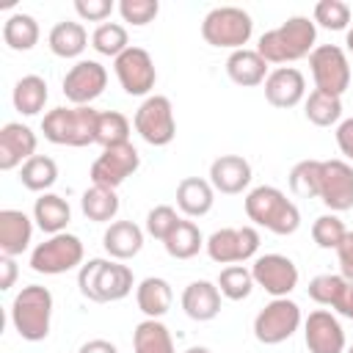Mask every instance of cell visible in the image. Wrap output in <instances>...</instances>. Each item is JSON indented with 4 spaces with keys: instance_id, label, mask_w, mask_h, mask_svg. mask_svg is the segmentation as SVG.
Listing matches in <instances>:
<instances>
[{
    "instance_id": "obj_1",
    "label": "cell",
    "mask_w": 353,
    "mask_h": 353,
    "mask_svg": "<svg viewBox=\"0 0 353 353\" xmlns=\"http://www.w3.org/2000/svg\"><path fill=\"white\" fill-rule=\"evenodd\" d=\"M317 47V25L309 17H290L287 22H281L273 30H265L259 36L256 52L276 66H287L292 61H301L306 55H312V50Z\"/></svg>"
},
{
    "instance_id": "obj_2",
    "label": "cell",
    "mask_w": 353,
    "mask_h": 353,
    "mask_svg": "<svg viewBox=\"0 0 353 353\" xmlns=\"http://www.w3.org/2000/svg\"><path fill=\"white\" fill-rule=\"evenodd\" d=\"M77 287H80V295L91 303H116L132 292L135 276L127 265H121L116 259L97 256V259H88L80 265Z\"/></svg>"
},
{
    "instance_id": "obj_3",
    "label": "cell",
    "mask_w": 353,
    "mask_h": 353,
    "mask_svg": "<svg viewBox=\"0 0 353 353\" xmlns=\"http://www.w3.org/2000/svg\"><path fill=\"white\" fill-rule=\"evenodd\" d=\"M243 204H245V215L254 226H262L279 237L295 234L301 226L298 204L292 199H287V193L273 185H259V188L248 190Z\"/></svg>"
},
{
    "instance_id": "obj_4",
    "label": "cell",
    "mask_w": 353,
    "mask_h": 353,
    "mask_svg": "<svg viewBox=\"0 0 353 353\" xmlns=\"http://www.w3.org/2000/svg\"><path fill=\"white\" fill-rule=\"evenodd\" d=\"M97 121L99 110L91 105H69V108H52L41 119V132L55 146H91L97 143Z\"/></svg>"
},
{
    "instance_id": "obj_5",
    "label": "cell",
    "mask_w": 353,
    "mask_h": 353,
    "mask_svg": "<svg viewBox=\"0 0 353 353\" xmlns=\"http://www.w3.org/2000/svg\"><path fill=\"white\" fill-rule=\"evenodd\" d=\"M11 325L25 342H41L52 325V292L41 284L22 287L11 301Z\"/></svg>"
},
{
    "instance_id": "obj_6",
    "label": "cell",
    "mask_w": 353,
    "mask_h": 353,
    "mask_svg": "<svg viewBox=\"0 0 353 353\" xmlns=\"http://www.w3.org/2000/svg\"><path fill=\"white\" fill-rule=\"evenodd\" d=\"M254 33V19L237 6H218L201 19V39L218 50H243Z\"/></svg>"
},
{
    "instance_id": "obj_7",
    "label": "cell",
    "mask_w": 353,
    "mask_h": 353,
    "mask_svg": "<svg viewBox=\"0 0 353 353\" xmlns=\"http://www.w3.org/2000/svg\"><path fill=\"white\" fill-rule=\"evenodd\" d=\"M83 256H85L83 240L77 234L61 232V234L47 237L30 251V270L44 273V276H61V273L80 268Z\"/></svg>"
},
{
    "instance_id": "obj_8",
    "label": "cell",
    "mask_w": 353,
    "mask_h": 353,
    "mask_svg": "<svg viewBox=\"0 0 353 353\" xmlns=\"http://www.w3.org/2000/svg\"><path fill=\"white\" fill-rule=\"evenodd\" d=\"M301 323L303 314L292 298H273L270 303H265V309L256 312L254 336L262 345H281L301 328Z\"/></svg>"
},
{
    "instance_id": "obj_9",
    "label": "cell",
    "mask_w": 353,
    "mask_h": 353,
    "mask_svg": "<svg viewBox=\"0 0 353 353\" xmlns=\"http://www.w3.org/2000/svg\"><path fill=\"white\" fill-rule=\"evenodd\" d=\"M207 256L218 265H243L248 259H256V251H259V232L256 226H223V229H215L207 243Z\"/></svg>"
},
{
    "instance_id": "obj_10",
    "label": "cell",
    "mask_w": 353,
    "mask_h": 353,
    "mask_svg": "<svg viewBox=\"0 0 353 353\" xmlns=\"http://www.w3.org/2000/svg\"><path fill=\"white\" fill-rule=\"evenodd\" d=\"M309 69L317 91L342 97L350 88V61L336 44H317L309 55Z\"/></svg>"
},
{
    "instance_id": "obj_11",
    "label": "cell",
    "mask_w": 353,
    "mask_h": 353,
    "mask_svg": "<svg viewBox=\"0 0 353 353\" xmlns=\"http://www.w3.org/2000/svg\"><path fill=\"white\" fill-rule=\"evenodd\" d=\"M132 127L149 146H168L176 135V119H174L171 99L163 94L146 97L135 110Z\"/></svg>"
},
{
    "instance_id": "obj_12",
    "label": "cell",
    "mask_w": 353,
    "mask_h": 353,
    "mask_svg": "<svg viewBox=\"0 0 353 353\" xmlns=\"http://www.w3.org/2000/svg\"><path fill=\"white\" fill-rule=\"evenodd\" d=\"M113 72H116V80L124 88V94L152 97V88L157 83V69H154L152 55L143 47H127L113 61Z\"/></svg>"
},
{
    "instance_id": "obj_13",
    "label": "cell",
    "mask_w": 353,
    "mask_h": 353,
    "mask_svg": "<svg viewBox=\"0 0 353 353\" xmlns=\"http://www.w3.org/2000/svg\"><path fill=\"white\" fill-rule=\"evenodd\" d=\"M141 168V154L132 143H119V146H108L102 149V154L91 163V185H102V188H119L124 185L135 171Z\"/></svg>"
},
{
    "instance_id": "obj_14",
    "label": "cell",
    "mask_w": 353,
    "mask_h": 353,
    "mask_svg": "<svg viewBox=\"0 0 353 353\" xmlns=\"http://www.w3.org/2000/svg\"><path fill=\"white\" fill-rule=\"evenodd\" d=\"M254 284L262 287L270 298H290V292L298 287V265L284 254H259L251 265Z\"/></svg>"
},
{
    "instance_id": "obj_15",
    "label": "cell",
    "mask_w": 353,
    "mask_h": 353,
    "mask_svg": "<svg viewBox=\"0 0 353 353\" xmlns=\"http://www.w3.org/2000/svg\"><path fill=\"white\" fill-rule=\"evenodd\" d=\"M317 199L336 215L353 210V165L347 160H339V157L323 160Z\"/></svg>"
},
{
    "instance_id": "obj_16",
    "label": "cell",
    "mask_w": 353,
    "mask_h": 353,
    "mask_svg": "<svg viewBox=\"0 0 353 353\" xmlns=\"http://www.w3.org/2000/svg\"><path fill=\"white\" fill-rule=\"evenodd\" d=\"M63 97L72 105H91L108 85V69L99 61L83 58L63 74Z\"/></svg>"
},
{
    "instance_id": "obj_17",
    "label": "cell",
    "mask_w": 353,
    "mask_h": 353,
    "mask_svg": "<svg viewBox=\"0 0 353 353\" xmlns=\"http://www.w3.org/2000/svg\"><path fill=\"white\" fill-rule=\"evenodd\" d=\"M303 342L309 353H345L347 339L339 317L331 309H314L303 320Z\"/></svg>"
},
{
    "instance_id": "obj_18",
    "label": "cell",
    "mask_w": 353,
    "mask_h": 353,
    "mask_svg": "<svg viewBox=\"0 0 353 353\" xmlns=\"http://www.w3.org/2000/svg\"><path fill=\"white\" fill-rule=\"evenodd\" d=\"M262 85H265V99L279 110H290L306 99V77L295 66L270 69V74Z\"/></svg>"
},
{
    "instance_id": "obj_19",
    "label": "cell",
    "mask_w": 353,
    "mask_h": 353,
    "mask_svg": "<svg viewBox=\"0 0 353 353\" xmlns=\"http://www.w3.org/2000/svg\"><path fill=\"white\" fill-rule=\"evenodd\" d=\"M36 132L22 121H8L0 127V171L22 168L36 154Z\"/></svg>"
},
{
    "instance_id": "obj_20",
    "label": "cell",
    "mask_w": 353,
    "mask_h": 353,
    "mask_svg": "<svg viewBox=\"0 0 353 353\" xmlns=\"http://www.w3.org/2000/svg\"><path fill=\"white\" fill-rule=\"evenodd\" d=\"M251 163L240 154H221L210 163V185L223 196H237L251 185Z\"/></svg>"
},
{
    "instance_id": "obj_21",
    "label": "cell",
    "mask_w": 353,
    "mask_h": 353,
    "mask_svg": "<svg viewBox=\"0 0 353 353\" xmlns=\"http://www.w3.org/2000/svg\"><path fill=\"white\" fill-rule=\"evenodd\" d=\"M221 290L215 281H207V279H199V281H190L185 290H182V312L196 320V323H210L221 314Z\"/></svg>"
},
{
    "instance_id": "obj_22",
    "label": "cell",
    "mask_w": 353,
    "mask_h": 353,
    "mask_svg": "<svg viewBox=\"0 0 353 353\" xmlns=\"http://www.w3.org/2000/svg\"><path fill=\"white\" fill-rule=\"evenodd\" d=\"M143 234L146 232L132 221H113V223H108V229L102 234V248L110 259L124 262V259H132L141 254Z\"/></svg>"
},
{
    "instance_id": "obj_23",
    "label": "cell",
    "mask_w": 353,
    "mask_h": 353,
    "mask_svg": "<svg viewBox=\"0 0 353 353\" xmlns=\"http://www.w3.org/2000/svg\"><path fill=\"white\" fill-rule=\"evenodd\" d=\"M226 74L234 85H243V88H254V85H262L270 74V63L256 52V50H234L229 52L226 58Z\"/></svg>"
},
{
    "instance_id": "obj_24",
    "label": "cell",
    "mask_w": 353,
    "mask_h": 353,
    "mask_svg": "<svg viewBox=\"0 0 353 353\" xmlns=\"http://www.w3.org/2000/svg\"><path fill=\"white\" fill-rule=\"evenodd\" d=\"M33 240V218L22 210H0V254L19 256L30 248Z\"/></svg>"
},
{
    "instance_id": "obj_25",
    "label": "cell",
    "mask_w": 353,
    "mask_h": 353,
    "mask_svg": "<svg viewBox=\"0 0 353 353\" xmlns=\"http://www.w3.org/2000/svg\"><path fill=\"white\" fill-rule=\"evenodd\" d=\"M212 204H215V188L210 185V179L185 176L176 185V207L185 218H201L212 210Z\"/></svg>"
},
{
    "instance_id": "obj_26",
    "label": "cell",
    "mask_w": 353,
    "mask_h": 353,
    "mask_svg": "<svg viewBox=\"0 0 353 353\" xmlns=\"http://www.w3.org/2000/svg\"><path fill=\"white\" fill-rule=\"evenodd\" d=\"M135 303L138 309L149 317V320H160L163 314H168L171 303H174V290L165 279L160 276H146L143 281H138L135 287Z\"/></svg>"
},
{
    "instance_id": "obj_27",
    "label": "cell",
    "mask_w": 353,
    "mask_h": 353,
    "mask_svg": "<svg viewBox=\"0 0 353 353\" xmlns=\"http://www.w3.org/2000/svg\"><path fill=\"white\" fill-rule=\"evenodd\" d=\"M33 221L44 234H61L72 221V207L58 193H41L33 204Z\"/></svg>"
},
{
    "instance_id": "obj_28",
    "label": "cell",
    "mask_w": 353,
    "mask_h": 353,
    "mask_svg": "<svg viewBox=\"0 0 353 353\" xmlns=\"http://www.w3.org/2000/svg\"><path fill=\"white\" fill-rule=\"evenodd\" d=\"M47 44H50V52L58 55V58H80L83 50L88 47V33L80 22L63 19L58 25H52V30L47 36Z\"/></svg>"
},
{
    "instance_id": "obj_29",
    "label": "cell",
    "mask_w": 353,
    "mask_h": 353,
    "mask_svg": "<svg viewBox=\"0 0 353 353\" xmlns=\"http://www.w3.org/2000/svg\"><path fill=\"white\" fill-rule=\"evenodd\" d=\"M119 207H121V201H119V196H116L113 188L91 185L80 196V210L94 223H113V218L119 215Z\"/></svg>"
},
{
    "instance_id": "obj_30",
    "label": "cell",
    "mask_w": 353,
    "mask_h": 353,
    "mask_svg": "<svg viewBox=\"0 0 353 353\" xmlns=\"http://www.w3.org/2000/svg\"><path fill=\"white\" fill-rule=\"evenodd\" d=\"M47 80L41 74H25L17 80L14 91H11V102L22 116H39L47 105Z\"/></svg>"
},
{
    "instance_id": "obj_31",
    "label": "cell",
    "mask_w": 353,
    "mask_h": 353,
    "mask_svg": "<svg viewBox=\"0 0 353 353\" xmlns=\"http://www.w3.org/2000/svg\"><path fill=\"white\" fill-rule=\"evenodd\" d=\"M132 353H176L163 320H141L132 331Z\"/></svg>"
},
{
    "instance_id": "obj_32",
    "label": "cell",
    "mask_w": 353,
    "mask_h": 353,
    "mask_svg": "<svg viewBox=\"0 0 353 353\" xmlns=\"http://www.w3.org/2000/svg\"><path fill=\"white\" fill-rule=\"evenodd\" d=\"M39 36H41L39 22H36V17H30V14L17 11V14H11V17L3 22V41H6L8 50H14V52H28V50H33V47L39 44Z\"/></svg>"
},
{
    "instance_id": "obj_33",
    "label": "cell",
    "mask_w": 353,
    "mask_h": 353,
    "mask_svg": "<svg viewBox=\"0 0 353 353\" xmlns=\"http://www.w3.org/2000/svg\"><path fill=\"white\" fill-rule=\"evenodd\" d=\"M204 234H201V229L193 223V221H188V218H182L176 226H174V232L163 240V245H165V254L171 256V259H193L201 248H204Z\"/></svg>"
},
{
    "instance_id": "obj_34",
    "label": "cell",
    "mask_w": 353,
    "mask_h": 353,
    "mask_svg": "<svg viewBox=\"0 0 353 353\" xmlns=\"http://www.w3.org/2000/svg\"><path fill=\"white\" fill-rule=\"evenodd\" d=\"M303 116L314 127H334L342 121V97H334V94L314 88L303 99Z\"/></svg>"
},
{
    "instance_id": "obj_35",
    "label": "cell",
    "mask_w": 353,
    "mask_h": 353,
    "mask_svg": "<svg viewBox=\"0 0 353 353\" xmlns=\"http://www.w3.org/2000/svg\"><path fill=\"white\" fill-rule=\"evenodd\" d=\"M19 182H22V188H28L33 193H50V188L58 182V165H55V160L47 157V154H33L28 163H22Z\"/></svg>"
},
{
    "instance_id": "obj_36",
    "label": "cell",
    "mask_w": 353,
    "mask_h": 353,
    "mask_svg": "<svg viewBox=\"0 0 353 353\" xmlns=\"http://www.w3.org/2000/svg\"><path fill=\"white\" fill-rule=\"evenodd\" d=\"M218 290L226 301H245L251 292H254V276H251V268L245 265H226L221 273H218Z\"/></svg>"
},
{
    "instance_id": "obj_37",
    "label": "cell",
    "mask_w": 353,
    "mask_h": 353,
    "mask_svg": "<svg viewBox=\"0 0 353 353\" xmlns=\"http://www.w3.org/2000/svg\"><path fill=\"white\" fill-rule=\"evenodd\" d=\"M91 47L99 52V55H108V58H119L130 44V36H127V28L119 25V22H102L94 28L91 33Z\"/></svg>"
},
{
    "instance_id": "obj_38",
    "label": "cell",
    "mask_w": 353,
    "mask_h": 353,
    "mask_svg": "<svg viewBox=\"0 0 353 353\" xmlns=\"http://www.w3.org/2000/svg\"><path fill=\"white\" fill-rule=\"evenodd\" d=\"M320 165L323 160H298L290 171V190L298 199H317L320 196Z\"/></svg>"
},
{
    "instance_id": "obj_39",
    "label": "cell",
    "mask_w": 353,
    "mask_h": 353,
    "mask_svg": "<svg viewBox=\"0 0 353 353\" xmlns=\"http://www.w3.org/2000/svg\"><path fill=\"white\" fill-rule=\"evenodd\" d=\"M97 143L102 149L119 146V143H130V119L124 113H119V110H99Z\"/></svg>"
},
{
    "instance_id": "obj_40",
    "label": "cell",
    "mask_w": 353,
    "mask_h": 353,
    "mask_svg": "<svg viewBox=\"0 0 353 353\" xmlns=\"http://www.w3.org/2000/svg\"><path fill=\"white\" fill-rule=\"evenodd\" d=\"M347 229L342 223V218L336 212H325V215H317L314 223H312V240L317 243V248H325V251H336L339 243L345 240Z\"/></svg>"
},
{
    "instance_id": "obj_41",
    "label": "cell",
    "mask_w": 353,
    "mask_h": 353,
    "mask_svg": "<svg viewBox=\"0 0 353 353\" xmlns=\"http://www.w3.org/2000/svg\"><path fill=\"white\" fill-rule=\"evenodd\" d=\"M312 19H314V25H320L325 30H347V25H350V6L342 3V0H320L314 6Z\"/></svg>"
},
{
    "instance_id": "obj_42",
    "label": "cell",
    "mask_w": 353,
    "mask_h": 353,
    "mask_svg": "<svg viewBox=\"0 0 353 353\" xmlns=\"http://www.w3.org/2000/svg\"><path fill=\"white\" fill-rule=\"evenodd\" d=\"M182 218L176 215V210L171 207V204H157V207H152L149 212H146V226H143V232L149 234V237H154V240H165L171 232H174V226L179 223Z\"/></svg>"
},
{
    "instance_id": "obj_43",
    "label": "cell",
    "mask_w": 353,
    "mask_h": 353,
    "mask_svg": "<svg viewBox=\"0 0 353 353\" xmlns=\"http://www.w3.org/2000/svg\"><path fill=\"white\" fill-rule=\"evenodd\" d=\"M116 8L121 14V19L130 22V25H135V28L149 25L160 14V3L157 0H121Z\"/></svg>"
},
{
    "instance_id": "obj_44",
    "label": "cell",
    "mask_w": 353,
    "mask_h": 353,
    "mask_svg": "<svg viewBox=\"0 0 353 353\" xmlns=\"http://www.w3.org/2000/svg\"><path fill=\"white\" fill-rule=\"evenodd\" d=\"M342 281H345V276H339V273H320V276H314V279L309 281L306 292H309V298H312L314 303L331 309V303H334V298H336Z\"/></svg>"
},
{
    "instance_id": "obj_45",
    "label": "cell",
    "mask_w": 353,
    "mask_h": 353,
    "mask_svg": "<svg viewBox=\"0 0 353 353\" xmlns=\"http://www.w3.org/2000/svg\"><path fill=\"white\" fill-rule=\"evenodd\" d=\"M113 0H74V11L80 19L85 22H105L110 14H113Z\"/></svg>"
},
{
    "instance_id": "obj_46",
    "label": "cell",
    "mask_w": 353,
    "mask_h": 353,
    "mask_svg": "<svg viewBox=\"0 0 353 353\" xmlns=\"http://www.w3.org/2000/svg\"><path fill=\"white\" fill-rule=\"evenodd\" d=\"M336 146L347 163H353V116L336 124Z\"/></svg>"
},
{
    "instance_id": "obj_47",
    "label": "cell",
    "mask_w": 353,
    "mask_h": 353,
    "mask_svg": "<svg viewBox=\"0 0 353 353\" xmlns=\"http://www.w3.org/2000/svg\"><path fill=\"white\" fill-rule=\"evenodd\" d=\"M336 259H339V276H345L347 281H353V232H347L345 240L339 243Z\"/></svg>"
},
{
    "instance_id": "obj_48",
    "label": "cell",
    "mask_w": 353,
    "mask_h": 353,
    "mask_svg": "<svg viewBox=\"0 0 353 353\" xmlns=\"http://www.w3.org/2000/svg\"><path fill=\"white\" fill-rule=\"evenodd\" d=\"M331 309H334L336 314H342V317L353 320V281H347V279L342 281V287H339V292H336V298H334Z\"/></svg>"
},
{
    "instance_id": "obj_49",
    "label": "cell",
    "mask_w": 353,
    "mask_h": 353,
    "mask_svg": "<svg viewBox=\"0 0 353 353\" xmlns=\"http://www.w3.org/2000/svg\"><path fill=\"white\" fill-rule=\"evenodd\" d=\"M17 256H6L0 254V290H11L17 281Z\"/></svg>"
},
{
    "instance_id": "obj_50",
    "label": "cell",
    "mask_w": 353,
    "mask_h": 353,
    "mask_svg": "<svg viewBox=\"0 0 353 353\" xmlns=\"http://www.w3.org/2000/svg\"><path fill=\"white\" fill-rule=\"evenodd\" d=\"M77 353H119V347L110 339H88L77 347Z\"/></svg>"
},
{
    "instance_id": "obj_51",
    "label": "cell",
    "mask_w": 353,
    "mask_h": 353,
    "mask_svg": "<svg viewBox=\"0 0 353 353\" xmlns=\"http://www.w3.org/2000/svg\"><path fill=\"white\" fill-rule=\"evenodd\" d=\"M345 50L353 55V25L347 28V33H345Z\"/></svg>"
},
{
    "instance_id": "obj_52",
    "label": "cell",
    "mask_w": 353,
    "mask_h": 353,
    "mask_svg": "<svg viewBox=\"0 0 353 353\" xmlns=\"http://www.w3.org/2000/svg\"><path fill=\"white\" fill-rule=\"evenodd\" d=\"M185 353H212V350H210V347H204V345H190Z\"/></svg>"
},
{
    "instance_id": "obj_53",
    "label": "cell",
    "mask_w": 353,
    "mask_h": 353,
    "mask_svg": "<svg viewBox=\"0 0 353 353\" xmlns=\"http://www.w3.org/2000/svg\"><path fill=\"white\" fill-rule=\"evenodd\" d=\"M345 353H353V345H350V347H347V350H345Z\"/></svg>"
}]
</instances>
